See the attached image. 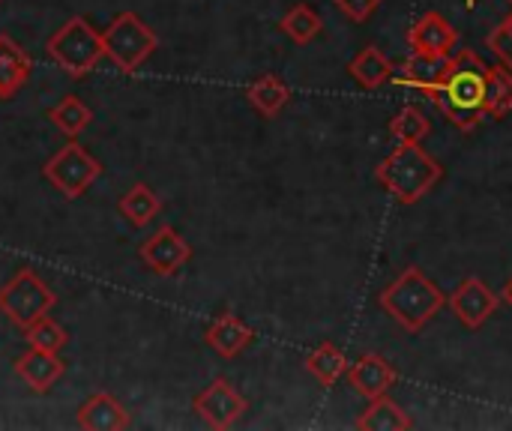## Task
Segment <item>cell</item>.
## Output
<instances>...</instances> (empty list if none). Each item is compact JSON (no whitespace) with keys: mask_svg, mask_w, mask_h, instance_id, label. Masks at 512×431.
Instances as JSON below:
<instances>
[{"mask_svg":"<svg viewBox=\"0 0 512 431\" xmlns=\"http://www.w3.org/2000/svg\"><path fill=\"white\" fill-rule=\"evenodd\" d=\"M486 87H489V63L477 51H459L453 54L444 81L432 87L426 96L456 129L471 132L486 120Z\"/></svg>","mask_w":512,"mask_h":431,"instance_id":"1","label":"cell"},{"mask_svg":"<svg viewBox=\"0 0 512 431\" xmlns=\"http://www.w3.org/2000/svg\"><path fill=\"white\" fill-rule=\"evenodd\" d=\"M378 303L408 333H420L444 309L447 297L420 267H408L387 291H381Z\"/></svg>","mask_w":512,"mask_h":431,"instance_id":"2","label":"cell"},{"mask_svg":"<svg viewBox=\"0 0 512 431\" xmlns=\"http://www.w3.org/2000/svg\"><path fill=\"white\" fill-rule=\"evenodd\" d=\"M375 177L399 204H417L435 189V183L444 177V168L420 144H399L378 165Z\"/></svg>","mask_w":512,"mask_h":431,"instance_id":"3","label":"cell"},{"mask_svg":"<svg viewBox=\"0 0 512 431\" xmlns=\"http://www.w3.org/2000/svg\"><path fill=\"white\" fill-rule=\"evenodd\" d=\"M48 54L63 72H69L72 78H84L105 57L102 33H96V27H90L84 15H75L48 39Z\"/></svg>","mask_w":512,"mask_h":431,"instance_id":"4","label":"cell"},{"mask_svg":"<svg viewBox=\"0 0 512 431\" xmlns=\"http://www.w3.org/2000/svg\"><path fill=\"white\" fill-rule=\"evenodd\" d=\"M102 45L105 57L123 72L135 75L141 63L156 51L159 39L150 24H144L135 12H120L105 30H102Z\"/></svg>","mask_w":512,"mask_h":431,"instance_id":"5","label":"cell"},{"mask_svg":"<svg viewBox=\"0 0 512 431\" xmlns=\"http://www.w3.org/2000/svg\"><path fill=\"white\" fill-rule=\"evenodd\" d=\"M54 303H57V294L30 267H21L0 288V312L21 330H27L39 318H45Z\"/></svg>","mask_w":512,"mask_h":431,"instance_id":"6","label":"cell"},{"mask_svg":"<svg viewBox=\"0 0 512 431\" xmlns=\"http://www.w3.org/2000/svg\"><path fill=\"white\" fill-rule=\"evenodd\" d=\"M42 174L51 186H57V192L69 201L81 198L102 174V165L81 147L75 144V138L60 147L45 165H42Z\"/></svg>","mask_w":512,"mask_h":431,"instance_id":"7","label":"cell"},{"mask_svg":"<svg viewBox=\"0 0 512 431\" xmlns=\"http://www.w3.org/2000/svg\"><path fill=\"white\" fill-rule=\"evenodd\" d=\"M246 408V399L225 378H216L204 393L195 396V411L210 429H231L246 414Z\"/></svg>","mask_w":512,"mask_h":431,"instance_id":"8","label":"cell"},{"mask_svg":"<svg viewBox=\"0 0 512 431\" xmlns=\"http://www.w3.org/2000/svg\"><path fill=\"white\" fill-rule=\"evenodd\" d=\"M138 255L156 276H171L192 258V246L171 225H162L156 234L144 240Z\"/></svg>","mask_w":512,"mask_h":431,"instance_id":"9","label":"cell"},{"mask_svg":"<svg viewBox=\"0 0 512 431\" xmlns=\"http://www.w3.org/2000/svg\"><path fill=\"white\" fill-rule=\"evenodd\" d=\"M447 303L468 330H480L498 309V297L483 279H465Z\"/></svg>","mask_w":512,"mask_h":431,"instance_id":"10","label":"cell"},{"mask_svg":"<svg viewBox=\"0 0 512 431\" xmlns=\"http://www.w3.org/2000/svg\"><path fill=\"white\" fill-rule=\"evenodd\" d=\"M453 54H426V51H411V57L402 63L399 72H393L396 84L414 87L429 93L432 87H438L444 81V75L450 72Z\"/></svg>","mask_w":512,"mask_h":431,"instance_id":"11","label":"cell"},{"mask_svg":"<svg viewBox=\"0 0 512 431\" xmlns=\"http://www.w3.org/2000/svg\"><path fill=\"white\" fill-rule=\"evenodd\" d=\"M348 381H351V387L363 396V399H378V396H387V390L396 384V369L387 363V357H381V354H366V357H360L357 363H351L348 366Z\"/></svg>","mask_w":512,"mask_h":431,"instance_id":"12","label":"cell"},{"mask_svg":"<svg viewBox=\"0 0 512 431\" xmlns=\"http://www.w3.org/2000/svg\"><path fill=\"white\" fill-rule=\"evenodd\" d=\"M408 45L411 51H426V54H453L459 45V33L456 27L438 15V12H426L411 30H408Z\"/></svg>","mask_w":512,"mask_h":431,"instance_id":"13","label":"cell"},{"mask_svg":"<svg viewBox=\"0 0 512 431\" xmlns=\"http://www.w3.org/2000/svg\"><path fill=\"white\" fill-rule=\"evenodd\" d=\"M66 372V363L51 354V351H39V348H30L27 354H21L15 360V375L33 390V393H48Z\"/></svg>","mask_w":512,"mask_h":431,"instance_id":"14","label":"cell"},{"mask_svg":"<svg viewBox=\"0 0 512 431\" xmlns=\"http://www.w3.org/2000/svg\"><path fill=\"white\" fill-rule=\"evenodd\" d=\"M126 408L111 393H96L78 408V426L87 431H120L129 429Z\"/></svg>","mask_w":512,"mask_h":431,"instance_id":"15","label":"cell"},{"mask_svg":"<svg viewBox=\"0 0 512 431\" xmlns=\"http://www.w3.org/2000/svg\"><path fill=\"white\" fill-rule=\"evenodd\" d=\"M252 339H255L252 327H246L237 315H222V318L213 321L210 330H207V345H210L219 357H225V360L240 357V354L252 345Z\"/></svg>","mask_w":512,"mask_h":431,"instance_id":"16","label":"cell"},{"mask_svg":"<svg viewBox=\"0 0 512 431\" xmlns=\"http://www.w3.org/2000/svg\"><path fill=\"white\" fill-rule=\"evenodd\" d=\"M30 78V57L24 54V48L0 33V99H9L15 96Z\"/></svg>","mask_w":512,"mask_h":431,"instance_id":"17","label":"cell"},{"mask_svg":"<svg viewBox=\"0 0 512 431\" xmlns=\"http://www.w3.org/2000/svg\"><path fill=\"white\" fill-rule=\"evenodd\" d=\"M393 63L387 60V54L381 51V48H375V45H369V48H363L351 63H348V75L360 84V87H366V90H378V87H384L387 81H393Z\"/></svg>","mask_w":512,"mask_h":431,"instance_id":"18","label":"cell"},{"mask_svg":"<svg viewBox=\"0 0 512 431\" xmlns=\"http://www.w3.org/2000/svg\"><path fill=\"white\" fill-rule=\"evenodd\" d=\"M246 99H249V105L261 114V117H276L285 105H288V99H291V90H288V84L279 78V75H261V78H255L249 87H246Z\"/></svg>","mask_w":512,"mask_h":431,"instance_id":"19","label":"cell"},{"mask_svg":"<svg viewBox=\"0 0 512 431\" xmlns=\"http://www.w3.org/2000/svg\"><path fill=\"white\" fill-rule=\"evenodd\" d=\"M357 429L363 431H408L411 429V420H408V414L396 405V402H390L387 396H378V399H372V405L360 414V420H357Z\"/></svg>","mask_w":512,"mask_h":431,"instance_id":"20","label":"cell"},{"mask_svg":"<svg viewBox=\"0 0 512 431\" xmlns=\"http://www.w3.org/2000/svg\"><path fill=\"white\" fill-rule=\"evenodd\" d=\"M306 369H309V375H315L324 387H333V384L348 372V357H345L336 345L324 342V345H318V348L306 357Z\"/></svg>","mask_w":512,"mask_h":431,"instance_id":"21","label":"cell"},{"mask_svg":"<svg viewBox=\"0 0 512 431\" xmlns=\"http://www.w3.org/2000/svg\"><path fill=\"white\" fill-rule=\"evenodd\" d=\"M162 210V201H159V195L150 189V186H144V183H135L123 198H120V213L132 222V225H147L150 219H156V213Z\"/></svg>","mask_w":512,"mask_h":431,"instance_id":"22","label":"cell"},{"mask_svg":"<svg viewBox=\"0 0 512 431\" xmlns=\"http://www.w3.org/2000/svg\"><path fill=\"white\" fill-rule=\"evenodd\" d=\"M48 117H51V123H54L63 135L78 138V135L87 129V123L93 120V111H90L78 96H63V99L48 111Z\"/></svg>","mask_w":512,"mask_h":431,"instance_id":"23","label":"cell"},{"mask_svg":"<svg viewBox=\"0 0 512 431\" xmlns=\"http://www.w3.org/2000/svg\"><path fill=\"white\" fill-rule=\"evenodd\" d=\"M279 27H282V30H285V36H288V39H294L297 45H309V42L321 33L324 21H321V15H318L312 6L297 3V6H291V9L285 12V18H282V24H279Z\"/></svg>","mask_w":512,"mask_h":431,"instance_id":"24","label":"cell"},{"mask_svg":"<svg viewBox=\"0 0 512 431\" xmlns=\"http://www.w3.org/2000/svg\"><path fill=\"white\" fill-rule=\"evenodd\" d=\"M512 111V69L489 66V87H486V117H507Z\"/></svg>","mask_w":512,"mask_h":431,"instance_id":"25","label":"cell"},{"mask_svg":"<svg viewBox=\"0 0 512 431\" xmlns=\"http://www.w3.org/2000/svg\"><path fill=\"white\" fill-rule=\"evenodd\" d=\"M432 132V123L423 117L420 108H402L393 120H390V135L399 141V144H420L426 135Z\"/></svg>","mask_w":512,"mask_h":431,"instance_id":"26","label":"cell"},{"mask_svg":"<svg viewBox=\"0 0 512 431\" xmlns=\"http://www.w3.org/2000/svg\"><path fill=\"white\" fill-rule=\"evenodd\" d=\"M27 342L30 348H39V351H51V354H60L66 348V330L51 321V318H39L36 324H30L27 330Z\"/></svg>","mask_w":512,"mask_h":431,"instance_id":"27","label":"cell"},{"mask_svg":"<svg viewBox=\"0 0 512 431\" xmlns=\"http://www.w3.org/2000/svg\"><path fill=\"white\" fill-rule=\"evenodd\" d=\"M486 45L501 57V63H504L507 69H512V15H507V18L489 33Z\"/></svg>","mask_w":512,"mask_h":431,"instance_id":"28","label":"cell"},{"mask_svg":"<svg viewBox=\"0 0 512 431\" xmlns=\"http://www.w3.org/2000/svg\"><path fill=\"white\" fill-rule=\"evenodd\" d=\"M384 0H336V6H339V12L342 15H348L351 21H357V24H363V21H369L375 12H378V6H381Z\"/></svg>","mask_w":512,"mask_h":431,"instance_id":"29","label":"cell"},{"mask_svg":"<svg viewBox=\"0 0 512 431\" xmlns=\"http://www.w3.org/2000/svg\"><path fill=\"white\" fill-rule=\"evenodd\" d=\"M504 303L512 309V279L507 282V288H504Z\"/></svg>","mask_w":512,"mask_h":431,"instance_id":"30","label":"cell"},{"mask_svg":"<svg viewBox=\"0 0 512 431\" xmlns=\"http://www.w3.org/2000/svg\"><path fill=\"white\" fill-rule=\"evenodd\" d=\"M474 3H477V0H468V6H474Z\"/></svg>","mask_w":512,"mask_h":431,"instance_id":"31","label":"cell"},{"mask_svg":"<svg viewBox=\"0 0 512 431\" xmlns=\"http://www.w3.org/2000/svg\"><path fill=\"white\" fill-rule=\"evenodd\" d=\"M510 3H512V0H510Z\"/></svg>","mask_w":512,"mask_h":431,"instance_id":"32","label":"cell"}]
</instances>
